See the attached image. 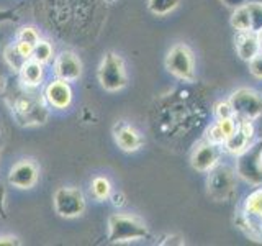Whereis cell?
Segmentation results:
<instances>
[{
  "label": "cell",
  "mask_w": 262,
  "mask_h": 246,
  "mask_svg": "<svg viewBox=\"0 0 262 246\" xmlns=\"http://www.w3.org/2000/svg\"><path fill=\"white\" fill-rule=\"evenodd\" d=\"M98 82L108 92H118L128 84L126 66L123 57L113 51H108L98 66Z\"/></svg>",
  "instance_id": "4"
},
{
  "label": "cell",
  "mask_w": 262,
  "mask_h": 246,
  "mask_svg": "<svg viewBox=\"0 0 262 246\" xmlns=\"http://www.w3.org/2000/svg\"><path fill=\"white\" fill-rule=\"evenodd\" d=\"M236 176L252 187L262 186V141L252 143L248 150L236 156Z\"/></svg>",
  "instance_id": "5"
},
{
  "label": "cell",
  "mask_w": 262,
  "mask_h": 246,
  "mask_svg": "<svg viewBox=\"0 0 262 246\" xmlns=\"http://www.w3.org/2000/svg\"><path fill=\"white\" fill-rule=\"evenodd\" d=\"M38 166L33 161L23 159L8 172V184L16 189H31L38 182Z\"/></svg>",
  "instance_id": "12"
},
{
  "label": "cell",
  "mask_w": 262,
  "mask_h": 246,
  "mask_svg": "<svg viewBox=\"0 0 262 246\" xmlns=\"http://www.w3.org/2000/svg\"><path fill=\"white\" fill-rule=\"evenodd\" d=\"M115 141H117L120 150L133 153L143 146V136L128 123H118L115 127Z\"/></svg>",
  "instance_id": "17"
},
{
  "label": "cell",
  "mask_w": 262,
  "mask_h": 246,
  "mask_svg": "<svg viewBox=\"0 0 262 246\" xmlns=\"http://www.w3.org/2000/svg\"><path fill=\"white\" fill-rule=\"evenodd\" d=\"M215 115H216V118H229V117H234L233 107H231V104H229V100L218 102L215 105Z\"/></svg>",
  "instance_id": "26"
},
{
  "label": "cell",
  "mask_w": 262,
  "mask_h": 246,
  "mask_svg": "<svg viewBox=\"0 0 262 246\" xmlns=\"http://www.w3.org/2000/svg\"><path fill=\"white\" fill-rule=\"evenodd\" d=\"M237 127V118L229 117V118H216V121L207 130L205 139L213 145H218L223 148V145L228 141V138H231Z\"/></svg>",
  "instance_id": "15"
},
{
  "label": "cell",
  "mask_w": 262,
  "mask_h": 246,
  "mask_svg": "<svg viewBox=\"0 0 262 246\" xmlns=\"http://www.w3.org/2000/svg\"><path fill=\"white\" fill-rule=\"evenodd\" d=\"M246 5H248L249 13H251L252 30H254V31L262 30V4H259V2H252V0H248V2H246Z\"/></svg>",
  "instance_id": "24"
},
{
  "label": "cell",
  "mask_w": 262,
  "mask_h": 246,
  "mask_svg": "<svg viewBox=\"0 0 262 246\" xmlns=\"http://www.w3.org/2000/svg\"><path fill=\"white\" fill-rule=\"evenodd\" d=\"M149 232L144 221L138 217L115 213L108 218V241L110 243H131L147 238Z\"/></svg>",
  "instance_id": "3"
},
{
  "label": "cell",
  "mask_w": 262,
  "mask_h": 246,
  "mask_svg": "<svg viewBox=\"0 0 262 246\" xmlns=\"http://www.w3.org/2000/svg\"><path fill=\"white\" fill-rule=\"evenodd\" d=\"M234 48H236L237 56H239L243 61L249 63L254 56L260 53L257 31H236Z\"/></svg>",
  "instance_id": "16"
},
{
  "label": "cell",
  "mask_w": 262,
  "mask_h": 246,
  "mask_svg": "<svg viewBox=\"0 0 262 246\" xmlns=\"http://www.w3.org/2000/svg\"><path fill=\"white\" fill-rule=\"evenodd\" d=\"M236 225L254 241H262V186L246 195L236 213Z\"/></svg>",
  "instance_id": "1"
},
{
  "label": "cell",
  "mask_w": 262,
  "mask_h": 246,
  "mask_svg": "<svg viewBox=\"0 0 262 246\" xmlns=\"http://www.w3.org/2000/svg\"><path fill=\"white\" fill-rule=\"evenodd\" d=\"M252 2H259V4H262V0H252Z\"/></svg>",
  "instance_id": "35"
},
{
  "label": "cell",
  "mask_w": 262,
  "mask_h": 246,
  "mask_svg": "<svg viewBox=\"0 0 262 246\" xmlns=\"http://www.w3.org/2000/svg\"><path fill=\"white\" fill-rule=\"evenodd\" d=\"M182 0H147V8L149 12L158 16H166L170 12H174L180 5Z\"/></svg>",
  "instance_id": "20"
},
{
  "label": "cell",
  "mask_w": 262,
  "mask_h": 246,
  "mask_svg": "<svg viewBox=\"0 0 262 246\" xmlns=\"http://www.w3.org/2000/svg\"><path fill=\"white\" fill-rule=\"evenodd\" d=\"M220 158H221V146L203 139V141H200L193 148L190 156V164L195 171L208 172L220 162Z\"/></svg>",
  "instance_id": "11"
},
{
  "label": "cell",
  "mask_w": 262,
  "mask_h": 246,
  "mask_svg": "<svg viewBox=\"0 0 262 246\" xmlns=\"http://www.w3.org/2000/svg\"><path fill=\"white\" fill-rule=\"evenodd\" d=\"M236 179L237 176L234 168L218 162L215 168L208 171V195L215 202H228L236 191Z\"/></svg>",
  "instance_id": "6"
},
{
  "label": "cell",
  "mask_w": 262,
  "mask_h": 246,
  "mask_svg": "<svg viewBox=\"0 0 262 246\" xmlns=\"http://www.w3.org/2000/svg\"><path fill=\"white\" fill-rule=\"evenodd\" d=\"M54 210L59 217L76 218L85 210V197L77 187H59L53 197Z\"/></svg>",
  "instance_id": "9"
},
{
  "label": "cell",
  "mask_w": 262,
  "mask_h": 246,
  "mask_svg": "<svg viewBox=\"0 0 262 246\" xmlns=\"http://www.w3.org/2000/svg\"><path fill=\"white\" fill-rule=\"evenodd\" d=\"M15 46H16V49H18L20 54H21L23 57H27V59H30L31 54H33V45L25 43V41H20V39H18V43H15Z\"/></svg>",
  "instance_id": "28"
},
{
  "label": "cell",
  "mask_w": 262,
  "mask_h": 246,
  "mask_svg": "<svg viewBox=\"0 0 262 246\" xmlns=\"http://www.w3.org/2000/svg\"><path fill=\"white\" fill-rule=\"evenodd\" d=\"M234 117L244 120H257L262 117V94L251 87L236 89L229 95Z\"/></svg>",
  "instance_id": "8"
},
{
  "label": "cell",
  "mask_w": 262,
  "mask_h": 246,
  "mask_svg": "<svg viewBox=\"0 0 262 246\" xmlns=\"http://www.w3.org/2000/svg\"><path fill=\"white\" fill-rule=\"evenodd\" d=\"M0 217H5V189L0 184Z\"/></svg>",
  "instance_id": "31"
},
{
  "label": "cell",
  "mask_w": 262,
  "mask_h": 246,
  "mask_svg": "<svg viewBox=\"0 0 262 246\" xmlns=\"http://www.w3.org/2000/svg\"><path fill=\"white\" fill-rule=\"evenodd\" d=\"M0 244H8V246H16L20 244V241L15 236H0Z\"/></svg>",
  "instance_id": "32"
},
{
  "label": "cell",
  "mask_w": 262,
  "mask_h": 246,
  "mask_svg": "<svg viewBox=\"0 0 262 246\" xmlns=\"http://www.w3.org/2000/svg\"><path fill=\"white\" fill-rule=\"evenodd\" d=\"M231 27L236 31H254L252 30V20H251V13L248 5H239L234 8V12L231 15Z\"/></svg>",
  "instance_id": "19"
},
{
  "label": "cell",
  "mask_w": 262,
  "mask_h": 246,
  "mask_svg": "<svg viewBox=\"0 0 262 246\" xmlns=\"http://www.w3.org/2000/svg\"><path fill=\"white\" fill-rule=\"evenodd\" d=\"M51 56H53V46L49 45L48 41L39 39L38 43L33 46V54H31V57L35 61H38L41 64H46L49 59H51Z\"/></svg>",
  "instance_id": "22"
},
{
  "label": "cell",
  "mask_w": 262,
  "mask_h": 246,
  "mask_svg": "<svg viewBox=\"0 0 262 246\" xmlns=\"http://www.w3.org/2000/svg\"><path fill=\"white\" fill-rule=\"evenodd\" d=\"M105 2H106V4H115L117 0H105Z\"/></svg>",
  "instance_id": "34"
},
{
  "label": "cell",
  "mask_w": 262,
  "mask_h": 246,
  "mask_svg": "<svg viewBox=\"0 0 262 246\" xmlns=\"http://www.w3.org/2000/svg\"><path fill=\"white\" fill-rule=\"evenodd\" d=\"M254 138H256V127H254V121L237 118L236 131L233 133L231 138H228V141L223 145V148L229 154L239 156L254 143Z\"/></svg>",
  "instance_id": "10"
},
{
  "label": "cell",
  "mask_w": 262,
  "mask_h": 246,
  "mask_svg": "<svg viewBox=\"0 0 262 246\" xmlns=\"http://www.w3.org/2000/svg\"><path fill=\"white\" fill-rule=\"evenodd\" d=\"M28 89L30 87H27V90H21V92L15 97V100L12 104V113L20 125H27V127L43 125L48 120V110L43 100H41L39 97H36L38 94L31 92Z\"/></svg>",
  "instance_id": "2"
},
{
  "label": "cell",
  "mask_w": 262,
  "mask_h": 246,
  "mask_svg": "<svg viewBox=\"0 0 262 246\" xmlns=\"http://www.w3.org/2000/svg\"><path fill=\"white\" fill-rule=\"evenodd\" d=\"M45 98L54 109H68L72 102V89L68 80L56 79L45 89Z\"/></svg>",
  "instance_id": "14"
},
{
  "label": "cell",
  "mask_w": 262,
  "mask_h": 246,
  "mask_svg": "<svg viewBox=\"0 0 262 246\" xmlns=\"http://www.w3.org/2000/svg\"><path fill=\"white\" fill-rule=\"evenodd\" d=\"M257 38H259V46H260V51H262V30L257 31Z\"/></svg>",
  "instance_id": "33"
},
{
  "label": "cell",
  "mask_w": 262,
  "mask_h": 246,
  "mask_svg": "<svg viewBox=\"0 0 262 246\" xmlns=\"http://www.w3.org/2000/svg\"><path fill=\"white\" fill-rule=\"evenodd\" d=\"M18 39L20 41H25V43H30L35 46L38 41H39V35H38V31L35 28H31V27H25L20 30L18 33Z\"/></svg>",
  "instance_id": "25"
},
{
  "label": "cell",
  "mask_w": 262,
  "mask_h": 246,
  "mask_svg": "<svg viewBox=\"0 0 262 246\" xmlns=\"http://www.w3.org/2000/svg\"><path fill=\"white\" fill-rule=\"evenodd\" d=\"M16 13L13 10H0V25L2 23H10V22H16Z\"/></svg>",
  "instance_id": "29"
},
{
  "label": "cell",
  "mask_w": 262,
  "mask_h": 246,
  "mask_svg": "<svg viewBox=\"0 0 262 246\" xmlns=\"http://www.w3.org/2000/svg\"><path fill=\"white\" fill-rule=\"evenodd\" d=\"M5 61L8 63V66H10V68H12L13 71L20 72V69L23 68V64L27 63L28 59L20 54V51L16 49L15 45H12V46H8V48L5 49Z\"/></svg>",
  "instance_id": "23"
},
{
  "label": "cell",
  "mask_w": 262,
  "mask_h": 246,
  "mask_svg": "<svg viewBox=\"0 0 262 246\" xmlns=\"http://www.w3.org/2000/svg\"><path fill=\"white\" fill-rule=\"evenodd\" d=\"M43 64L35 61L33 57L23 64V68L20 69V79H21V84L27 86V87H36L41 84V79H43Z\"/></svg>",
  "instance_id": "18"
},
{
  "label": "cell",
  "mask_w": 262,
  "mask_h": 246,
  "mask_svg": "<svg viewBox=\"0 0 262 246\" xmlns=\"http://www.w3.org/2000/svg\"><path fill=\"white\" fill-rule=\"evenodd\" d=\"M92 192L95 195V199L105 200L112 195V184L106 177L98 176L92 180Z\"/></svg>",
  "instance_id": "21"
},
{
  "label": "cell",
  "mask_w": 262,
  "mask_h": 246,
  "mask_svg": "<svg viewBox=\"0 0 262 246\" xmlns=\"http://www.w3.org/2000/svg\"><path fill=\"white\" fill-rule=\"evenodd\" d=\"M125 200H126V197L123 192H115L112 194V202L115 207H121V205H125Z\"/></svg>",
  "instance_id": "30"
},
{
  "label": "cell",
  "mask_w": 262,
  "mask_h": 246,
  "mask_svg": "<svg viewBox=\"0 0 262 246\" xmlns=\"http://www.w3.org/2000/svg\"><path fill=\"white\" fill-rule=\"evenodd\" d=\"M166 69L179 80L193 82L196 72L195 57L190 46L185 43H177L172 46L166 56Z\"/></svg>",
  "instance_id": "7"
},
{
  "label": "cell",
  "mask_w": 262,
  "mask_h": 246,
  "mask_svg": "<svg viewBox=\"0 0 262 246\" xmlns=\"http://www.w3.org/2000/svg\"><path fill=\"white\" fill-rule=\"evenodd\" d=\"M54 72H56L57 79H62L68 82L77 80L82 76V63L74 53L64 51L56 57Z\"/></svg>",
  "instance_id": "13"
},
{
  "label": "cell",
  "mask_w": 262,
  "mask_h": 246,
  "mask_svg": "<svg viewBox=\"0 0 262 246\" xmlns=\"http://www.w3.org/2000/svg\"><path fill=\"white\" fill-rule=\"evenodd\" d=\"M248 64H249V72L252 76L256 79H262V51L254 56Z\"/></svg>",
  "instance_id": "27"
}]
</instances>
